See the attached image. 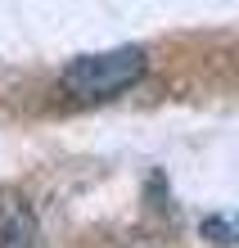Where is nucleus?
Returning a JSON list of instances; mask_svg holds the SVG:
<instances>
[{
	"instance_id": "4",
	"label": "nucleus",
	"mask_w": 239,
	"mask_h": 248,
	"mask_svg": "<svg viewBox=\"0 0 239 248\" xmlns=\"http://www.w3.org/2000/svg\"><path fill=\"white\" fill-rule=\"evenodd\" d=\"M235 226H239V217H235Z\"/></svg>"
},
{
	"instance_id": "2",
	"label": "nucleus",
	"mask_w": 239,
	"mask_h": 248,
	"mask_svg": "<svg viewBox=\"0 0 239 248\" xmlns=\"http://www.w3.org/2000/svg\"><path fill=\"white\" fill-rule=\"evenodd\" d=\"M0 248H41V226L36 212L23 194L5 189L0 194Z\"/></svg>"
},
{
	"instance_id": "3",
	"label": "nucleus",
	"mask_w": 239,
	"mask_h": 248,
	"mask_svg": "<svg viewBox=\"0 0 239 248\" xmlns=\"http://www.w3.org/2000/svg\"><path fill=\"white\" fill-rule=\"evenodd\" d=\"M203 239L207 244H239L235 217H207V221H203Z\"/></svg>"
},
{
	"instance_id": "1",
	"label": "nucleus",
	"mask_w": 239,
	"mask_h": 248,
	"mask_svg": "<svg viewBox=\"0 0 239 248\" xmlns=\"http://www.w3.org/2000/svg\"><path fill=\"white\" fill-rule=\"evenodd\" d=\"M149 72V54L140 46H117L104 54H81L59 72V91L81 104H99V99H117L127 95L136 81H144Z\"/></svg>"
}]
</instances>
